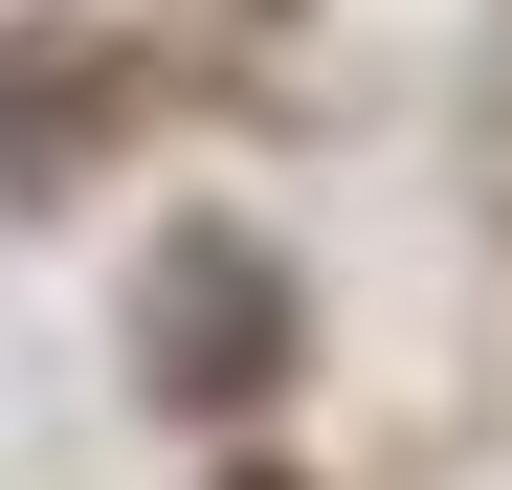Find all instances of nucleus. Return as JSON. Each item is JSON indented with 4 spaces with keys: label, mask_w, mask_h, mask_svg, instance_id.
I'll return each instance as SVG.
<instances>
[{
    "label": "nucleus",
    "mask_w": 512,
    "mask_h": 490,
    "mask_svg": "<svg viewBox=\"0 0 512 490\" xmlns=\"http://www.w3.org/2000/svg\"><path fill=\"white\" fill-rule=\"evenodd\" d=\"M134 335H156L179 401H268V379H290V268H268L245 223H179V245H156V290H134Z\"/></svg>",
    "instance_id": "1"
},
{
    "label": "nucleus",
    "mask_w": 512,
    "mask_h": 490,
    "mask_svg": "<svg viewBox=\"0 0 512 490\" xmlns=\"http://www.w3.org/2000/svg\"><path fill=\"white\" fill-rule=\"evenodd\" d=\"M134 112V45H0V201H67Z\"/></svg>",
    "instance_id": "2"
},
{
    "label": "nucleus",
    "mask_w": 512,
    "mask_h": 490,
    "mask_svg": "<svg viewBox=\"0 0 512 490\" xmlns=\"http://www.w3.org/2000/svg\"><path fill=\"white\" fill-rule=\"evenodd\" d=\"M468 179H490V223H512V0H490V45H468Z\"/></svg>",
    "instance_id": "3"
}]
</instances>
